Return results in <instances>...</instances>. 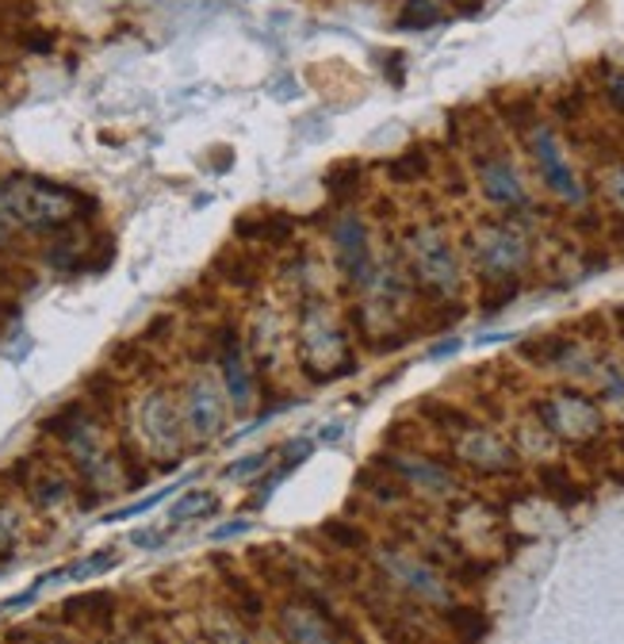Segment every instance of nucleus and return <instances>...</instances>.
<instances>
[{
	"instance_id": "obj_1",
	"label": "nucleus",
	"mask_w": 624,
	"mask_h": 644,
	"mask_svg": "<svg viewBox=\"0 0 624 644\" xmlns=\"http://www.w3.org/2000/svg\"><path fill=\"white\" fill-rule=\"evenodd\" d=\"M292 307V372L307 384H330L356 372V338L349 330L341 292L295 300Z\"/></svg>"
},
{
	"instance_id": "obj_2",
	"label": "nucleus",
	"mask_w": 624,
	"mask_h": 644,
	"mask_svg": "<svg viewBox=\"0 0 624 644\" xmlns=\"http://www.w3.org/2000/svg\"><path fill=\"white\" fill-rule=\"evenodd\" d=\"M0 215L15 227H27L31 235H61L73 223L97 215V200L81 196L77 189H66L46 177L15 173L0 181Z\"/></svg>"
},
{
	"instance_id": "obj_3",
	"label": "nucleus",
	"mask_w": 624,
	"mask_h": 644,
	"mask_svg": "<svg viewBox=\"0 0 624 644\" xmlns=\"http://www.w3.org/2000/svg\"><path fill=\"white\" fill-rule=\"evenodd\" d=\"M127 441L154 472L177 468L189 453L181 410H177L173 384H146L127 407Z\"/></svg>"
},
{
	"instance_id": "obj_4",
	"label": "nucleus",
	"mask_w": 624,
	"mask_h": 644,
	"mask_svg": "<svg viewBox=\"0 0 624 644\" xmlns=\"http://www.w3.org/2000/svg\"><path fill=\"white\" fill-rule=\"evenodd\" d=\"M196 357H204L211 369L218 372L234 418H246V415H253V410H261L264 380H261V372H257L253 357H249L246 334H241L238 319L223 315V319L211 323L204 330V353H196Z\"/></svg>"
},
{
	"instance_id": "obj_5",
	"label": "nucleus",
	"mask_w": 624,
	"mask_h": 644,
	"mask_svg": "<svg viewBox=\"0 0 624 644\" xmlns=\"http://www.w3.org/2000/svg\"><path fill=\"white\" fill-rule=\"evenodd\" d=\"M173 395H177V410H181V422H184V433H189L192 449L215 445V441L230 430L234 410H230V403H226L223 380H218V372L211 369L204 357H192V361L184 364V372L173 384Z\"/></svg>"
},
{
	"instance_id": "obj_6",
	"label": "nucleus",
	"mask_w": 624,
	"mask_h": 644,
	"mask_svg": "<svg viewBox=\"0 0 624 644\" xmlns=\"http://www.w3.org/2000/svg\"><path fill=\"white\" fill-rule=\"evenodd\" d=\"M241 334L264 384H284L292 372V307L276 292H261L241 319Z\"/></svg>"
},
{
	"instance_id": "obj_7",
	"label": "nucleus",
	"mask_w": 624,
	"mask_h": 644,
	"mask_svg": "<svg viewBox=\"0 0 624 644\" xmlns=\"http://www.w3.org/2000/svg\"><path fill=\"white\" fill-rule=\"evenodd\" d=\"M472 261L483 284H518L521 269L529 265V242L518 227H483L472 242Z\"/></svg>"
},
{
	"instance_id": "obj_8",
	"label": "nucleus",
	"mask_w": 624,
	"mask_h": 644,
	"mask_svg": "<svg viewBox=\"0 0 624 644\" xmlns=\"http://www.w3.org/2000/svg\"><path fill=\"white\" fill-rule=\"evenodd\" d=\"M15 487L23 492V499L38 510H58L66 502H77V476L66 464H54L50 456H27L15 464Z\"/></svg>"
},
{
	"instance_id": "obj_9",
	"label": "nucleus",
	"mask_w": 624,
	"mask_h": 644,
	"mask_svg": "<svg viewBox=\"0 0 624 644\" xmlns=\"http://www.w3.org/2000/svg\"><path fill=\"white\" fill-rule=\"evenodd\" d=\"M58 622L84 637H100V633H115L120 625V599L112 591H89L73 595L58 607Z\"/></svg>"
},
{
	"instance_id": "obj_10",
	"label": "nucleus",
	"mask_w": 624,
	"mask_h": 644,
	"mask_svg": "<svg viewBox=\"0 0 624 644\" xmlns=\"http://www.w3.org/2000/svg\"><path fill=\"white\" fill-rule=\"evenodd\" d=\"M533 154H536V166H541V177L556 196H564L567 204H582V189H579V177L571 173V166L564 161L559 154V143L552 131H533Z\"/></svg>"
},
{
	"instance_id": "obj_11",
	"label": "nucleus",
	"mask_w": 624,
	"mask_h": 644,
	"mask_svg": "<svg viewBox=\"0 0 624 644\" xmlns=\"http://www.w3.org/2000/svg\"><path fill=\"white\" fill-rule=\"evenodd\" d=\"M196 637L204 644H257L253 630L218 595L196 614Z\"/></svg>"
},
{
	"instance_id": "obj_12",
	"label": "nucleus",
	"mask_w": 624,
	"mask_h": 644,
	"mask_svg": "<svg viewBox=\"0 0 624 644\" xmlns=\"http://www.w3.org/2000/svg\"><path fill=\"white\" fill-rule=\"evenodd\" d=\"M479 181H483V192H487L490 204H498V207H525L529 204L518 169H513L506 158H483Z\"/></svg>"
},
{
	"instance_id": "obj_13",
	"label": "nucleus",
	"mask_w": 624,
	"mask_h": 644,
	"mask_svg": "<svg viewBox=\"0 0 624 644\" xmlns=\"http://www.w3.org/2000/svg\"><path fill=\"white\" fill-rule=\"evenodd\" d=\"M536 484H541V492L548 495L552 502H559V507H579V502L587 499V487L579 484V476H571V472L559 468V464H541V468H536Z\"/></svg>"
},
{
	"instance_id": "obj_14",
	"label": "nucleus",
	"mask_w": 624,
	"mask_h": 644,
	"mask_svg": "<svg viewBox=\"0 0 624 644\" xmlns=\"http://www.w3.org/2000/svg\"><path fill=\"white\" fill-rule=\"evenodd\" d=\"M20 538H23V515H20V507H12V502H0V568H4V564L15 556V549H20Z\"/></svg>"
},
{
	"instance_id": "obj_15",
	"label": "nucleus",
	"mask_w": 624,
	"mask_h": 644,
	"mask_svg": "<svg viewBox=\"0 0 624 644\" xmlns=\"http://www.w3.org/2000/svg\"><path fill=\"white\" fill-rule=\"evenodd\" d=\"M444 20V12L433 4V0H407L399 12V20H395V27L402 31H426V27H436V23Z\"/></svg>"
},
{
	"instance_id": "obj_16",
	"label": "nucleus",
	"mask_w": 624,
	"mask_h": 644,
	"mask_svg": "<svg viewBox=\"0 0 624 644\" xmlns=\"http://www.w3.org/2000/svg\"><path fill=\"white\" fill-rule=\"evenodd\" d=\"M356 184H361V166H333L330 173H326V189H330V196L338 200V204H349Z\"/></svg>"
},
{
	"instance_id": "obj_17",
	"label": "nucleus",
	"mask_w": 624,
	"mask_h": 644,
	"mask_svg": "<svg viewBox=\"0 0 624 644\" xmlns=\"http://www.w3.org/2000/svg\"><path fill=\"white\" fill-rule=\"evenodd\" d=\"M211 507H215V495H207V492H192V495H184V499L177 502L173 510H169V526H184V522H192V518L207 515Z\"/></svg>"
},
{
	"instance_id": "obj_18",
	"label": "nucleus",
	"mask_w": 624,
	"mask_h": 644,
	"mask_svg": "<svg viewBox=\"0 0 624 644\" xmlns=\"http://www.w3.org/2000/svg\"><path fill=\"white\" fill-rule=\"evenodd\" d=\"M120 564V553L115 549H100V553H92V556H84V561H77L73 568L66 572L69 579H89V576H97V572H107V568H115Z\"/></svg>"
},
{
	"instance_id": "obj_19",
	"label": "nucleus",
	"mask_w": 624,
	"mask_h": 644,
	"mask_svg": "<svg viewBox=\"0 0 624 644\" xmlns=\"http://www.w3.org/2000/svg\"><path fill=\"white\" fill-rule=\"evenodd\" d=\"M426 154L418 150V146H410L407 154H402V158H395L392 161V177H399V181H410V177H421L426 173Z\"/></svg>"
},
{
	"instance_id": "obj_20",
	"label": "nucleus",
	"mask_w": 624,
	"mask_h": 644,
	"mask_svg": "<svg viewBox=\"0 0 624 644\" xmlns=\"http://www.w3.org/2000/svg\"><path fill=\"white\" fill-rule=\"evenodd\" d=\"M12 644H81L69 637H35V633H23V637H12Z\"/></svg>"
},
{
	"instance_id": "obj_21",
	"label": "nucleus",
	"mask_w": 624,
	"mask_h": 644,
	"mask_svg": "<svg viewBox=\"0 0 624 644\" xmlns=\"http://www.w3.org/2000/svg\"><path fill=\"white\" fill-rule=\"evenodd\" d=\"M610 100H613V108H621L624 112V74L610 81Z\"/></svg>"
},
{
	"instance_id": "obj_22",
	"label": "nucleus",
	"mask_w": 624,
	"mask_h": 644,
	"mask_svg": "<svg viewBox=\"0 0 624 644\" xmlns=\"http://www.w3.org/2000/svg\"><path fill=\"white\" fill-rule=\"evenodd\" d=\"M610 192H613V200H617V204L624 207V169H617V173H613Z\"/></svg>"
},
{
	"instance_id": "obj_23",
	"label": "nucleus",
	"mask_w": 624,
	"mask_h": 644,
	"mask_svg": "<svg viewBox=\"0 0 624 644\" xmlns=\"http://www.w3.org/2000/svg\"><path fill=\"white\" fill-rule=\"evenodd\" d=\"M8 238H12V230H8V219H4V215H0V250H4V246H8Z\"/></svg>"
}]
</instances>
